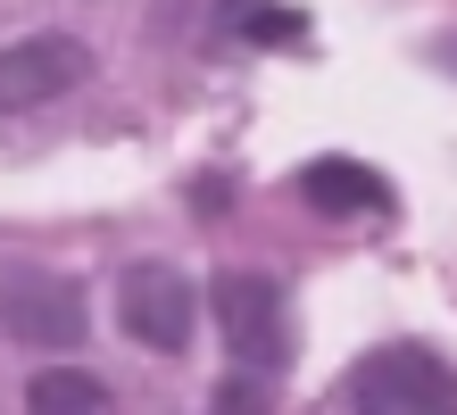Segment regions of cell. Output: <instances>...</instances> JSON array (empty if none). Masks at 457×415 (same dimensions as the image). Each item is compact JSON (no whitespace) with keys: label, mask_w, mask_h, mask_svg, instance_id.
Returning <instances> with one entry per match:
<instances>
[{"label":"cell","mask_w":457,"mask_h":415,"mask_svg":"<svg viewBox=\"0 0 457 415\" xmlns=\"http://www.w3.org/2000/svg\"><path fill=\"white\" fill-rule=\"evenodd\" d=\"M233 34L241 42H308V9H233Z\"/></svg>","instance_id":"obj_8"},{"label":"cell","mask_w":457,"mask_h":415,"mask_svg":"<svg viewBox=\"0 0 457 415\" xmlns=\"http://www.w3.org/2000/svg\"><path fill=\"white\" fill-rule=\"evenodd\" d=\"M449 67H457V50H449Z\"/></svg>","instance_id":"obj_10"},{"label":"cell","mask_w":457,"mask_h":415,"mask_svg":"<svg viewBox=\"0 0 457 415\" xmlns=\"http://www.w3.org/2000/svg\"><path fill=\"white\" fill-rule=\"evenodd\" d=\"M84 75H92V50L75 34H25L0 50V108H42Z\"/></svg>","instance_id":"obj_5"},{"label":"cell","mask_w":457,"mask_h":415,"mask_svg":"<svg viewBox=\"0 0 457 415\" xmlns=\"http://www.w3.org/2000/svg\"><path fill=\"white\" fill-rule=\"evenodd\" d=\"M84 283H67V274L50 266H0V332L25 349H84Z\"/></svg>","instance_id":"obj_2"},{"label":"cell","mask_w":457,"mask_h":415,"mask_svg":"<svg viewBox=\"0 0 457 415\" xmlns=\"http://www.w3.org/2000/svg\"><path fill=\"white\" fill-rule=\"evenodd\" d=\"M117 316H125V332H133L142 349L175 357L183 341H192L200 299H192V283H183L175 266H133V274H125V291H117Z\"/></svg>","instance_id":"obj_4"},{"label":"cell","mask_w":457,"mask_h":415,"mask_svg":"<svg viewBox=\"0 0 457 415\" xmlns=\"http://www.w3.org/2000/svg\"><path fill=\"white\" fill-rule=\"evenodd\" d=\"M349 415H457V374L424 341L374 349L349 366Z\"/></svg>","instance_id":"obj_1"},{"label":"cell","mask_w":457,"mask_h":415,"mask_svg":"<svg viewBox=\"0 0 457 415\" xmlns=\"http://www.w3.org/2000/svg\"><path fill=\"white\" fill-rule=\"evenodd\" d=\"M208 308L225 324V349L250 374H283L291 366V316H283V291L266 283V274H225V283L208 291Z\"/></svg>","instance_id":"obj_3"},{"label":"cell","mask_w":457,"mask_h":415,"mask_svg":"<svg viewBox=\"0 0 457 415\" xmlns=\"http://www.w3.org/2000/svg\"><path fill=\"white\" fill-rule=\"evenodd\" d=\"M300 200L316 216H383L391 183L374 166H358V158H316V166H300Z\"/></svg>","instance_id":"obj_6"},{"label":"cell","mask_w":457,"mask_h":415,"mask_svg":"<svg viewBox=\"0 0 457 415\" xmlns=\"http://www.w3.org/2000/svg\"><path fill=\"white\" fill-rule=\"evenodd\" d=\"M208 415H275V391H266L258 374H233L225 391H217V407H208Z\"/></svg>","instance_id":"obj_9"},{"label":"cell","mask_w":457,"mask_h":415,"mask_svg":"<svg viewBox=\"0 0 457 415\" xmlns=\"http://www.w3.org/2000/svg\"><path fill=\"white\" fill-rule=\"evenodd\" d=\"M25 415H117L109 382L84 374V366H42L25 382Z\"/></svg>","instance_id":"obj_7"}]
</instances>
